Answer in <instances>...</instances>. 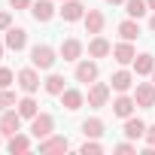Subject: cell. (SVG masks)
<instances>
[{"mask_svg":"<svg viewBox=\"0 0 155 155\" xmlns=\"http://www.w3.org/2000/svg\"><path fill=\"white\" fill-rule=\"evenodd\" d=\"M55 49L52 46H46V43H37L34 49H31V64L37 67V70H52L55 67Z\"/></svg>","mask_w":155,"mask_h":155,"instance_id":"6da1fadb","label":"cell"},{"mask_svg":"<svg viewBox=\"0 0 155 155\" xmlns=\"http://www.w3.org/2000/svg\"><path fill=\"white\" fill-rule=\"evenodd\" d=\"M18 131H21V113L18 110H3V113H0V134L12 137Z\"/></svg>","mask_w":155,"mask_h":155,"instance_id":"7a4b0ae2","label":"cell"},{"mask_svg":"<svg viewBox=\"0 0 155 155\" xmlns=\"http://www.w3.org/2000/svg\"><path fill=\"white\" fill-rule=\"evenodd\" d=\"M55 131V119L49 116V113H37L34 119H31V134L37 137V140H43V137H49Z\"/></svg>","mask_w":155,"mask_h":155,"instance_id":"3957f363","label":"cell"},{"mask_svg":"<svg viewBox=\"0 0 155 155\" xmlns=\"http://www.w3.org/2000/svg\"><path fill=\"white\" fill-rule=\"evenodd\" d=\"M134 101H137V107L152 110V107H155V82H137V88H134Z\"/></svg>","mask_w":155,"mask_h":155,"instance_id":"277c9868","label":"cell"},{"mask_svg":"<svg viewBox=\"0 0 155 155\" xmlns=\"http://www.w3.org/2000/svg\"><path fill=\"white\" fill-rule=\"evenodd\" d=\"M18 88H21L25 94L40 91V73H37V67H25V70H18Z\"/></svg>","mask_w":155,"mask_h":155,"instance_id":"5b68a950","label":"cell"},{"mask_svg":"<svg viewBox=\"0 0 155 155\" xmlns=\"http://www.w3.org/2000/svg\"><path fill=\"white\" fill-rule=\"evenodd\" d=\"M97 73H101V70H97V61H88V58H85V61L76 64V73H73V76H76V82L91 85V82H97Z\"/></svg>","mask_w":155,"mask_h":155,"instance_id":"8992f818","label":"cell"},{"mask_svg":"<svg viewBox=\"0 0 155 155\" xmlns=\"http://www.w3.org/2000/svg\"><path fill=\"white\" fill-rule=\"evenodd\" d=\"M107 101H110V85L107 82H91L88 85V107L101 110V107H107Z\"/></svg>","mask_w":155,"mask_h":155,"instance_id":"52a82bcc","label":"cell"},{"mask_svg":"<svg viewBox=\"0 0 155 155\" xmlns=\"http://www.w3.org/2000/svg\"><path fill=\"white\" fill-rule=\"evenodd\" d=\"M31 15H34V21H40V25L52 21V18H55L52 0H34V3H31Z\"/></svg>","mask_w":155,"mask_h":155,"instance_id":"ba28073f","label":"cell"},{"mask_svg":"<svg viewBox=\"0 0 155 155\" xmlns=\"http://www.w3.org/2000/svg\"><path fill=\"white\" fill-rule=\"evenodd\" d=\"M113 58H116V64L128 67V64H134V58H137V49H134L128 40H122L119 46H113Z\"/></svg>","mask_w":155,"mask_h":155,"instance_id":"9c48e42d","label":"cell"},{"mask_svg":"<svg viewBox=\"0 0 155 155\" xmlns=\"http://www.w3.org/2000/svg\"><path fill=\"white\" fill-rule=\"evenodd\" d=\"M58 12H61L64 21H79V18H85V6L79 3V0H64V6H61Z\"/></svg>","mask_w":155,"mask_h":155,"instance_id":"30bf717a","label":"cell"},{"mask_svg":"<svg viewBox=\"0 0 155 155\" xmlns=\"http://www.w3.org/2000/svg\"><path fill=\"white\" fill-rule=\"evenodd\" d=\"M3 43H6V49H12V52H21V49L28 46V31H25V28H9Z\"/></svg>","mask_w":155,"mask_h":155,"instance_id":"8fae6325","label":"cell"},{"mask_svg":"<svg viewBox=\"0 0 155 155\" xmlns=\"http://www.w3.org/2000/svg\"><path fill=\"white\" fill-rule=\"evenodd\" d=\"M134 110H137V101H134V97H128V94H119V97L113 101V116H119V119L134 116Z\"/></svg>","mask_w":155,"mask_h":155,"instance_id":"7c38bea8","label":"cell"},{"mask_svg":"<svg viewBox=\"0 0 155 155\" xmlns=\"http://www.w3.org/2000/svg\"><path fill=\"white\" fill-rule=\"evenodd\" d=\"M70 149V140L67 137H58V134H49L40 140V152H67Z\"/></svg>","mask_w":155,"mask_h":155,"instance_id":"4fadbf2b","label":"cell"},{"mask_svg":"<svg viewBox=\"0 0 155 155\" xmlns=\"http://www.w3.org/2000/svg\"><path fill=\"white\" fill-rule=\"evenodd\" d=\"M61 104H64V110L76 113V110L85 104V94H82L79 88H64V91H61Z\"/></svg>","mask_w":155,"mask_h":155,"instance_id":"5bb4252c","label":"cell"},{"mask_svg":"<svg viewBox=\"0 0 155 155\" xmlns=\"http://www.w3.org/2000/svg\"><path fill=\"white\" fill-rule=\"evenodd\" d=\"M61 58H64V61H79V58H82V43L76 40V37H67V40L61 43Z\"/></svg>","mask_w":155,"mask_h":155,"instance_id":"9a60e30c","label":"cell"},{"mask_svg":"<svg viewBox=\"0 0 155 155\" xmlns=\"http://www.w3.org/2000/svg\"><path fill=\"white\" fill-rule=\"evenodd\" d=\"M82 21H85V31H88V34H101V31H104V25H107V18H104V12H101V9H88Z\"/></svg>","mask_w":155,"mask_h":155,"instance_id":"2e32d148","label":"cell"},{"mask_svg":"<svg viewBox=\"0 0 155 155\" xmlns=\"http://www.w3.org/2000/svg\"><path fill=\"white\" fill-rule=\"evenodd\" d=\"M88 55H91V58H107V55H113L110 40H104L101 34H94V40L88 43Z\"/></svg>","mask_w":155,"mask_h":155,"instance_id":"e0dca14e","label":"cell"},{"mask_svg":"<svg viewBox=\"0 0 155 155\" xmlns=\"http://www.w3.org/2000/svg\"><path fill=\"white\" fill-rule=\"evenodd\" d=\"M110 82H113L110 88H116L119 94H125V91H128V88L134 85V73H128V70H116V73H113V79H110Z\"/></svg>","mask_w":155,"mask_h":155,"instance_id":"ac0fdd59","label":"cell"},{"mask_svg":"<svg viewBox=\"0 0 155 155\" xmlns=\"http://www.w3.org/2000/svg\"><path fill=\"white\" fill-rule=\"evenodd\" d=\"M152 70H155V55L143 52V55L134 58V73H137V76H149Z\"/></svg>","mask_w":155,"mask_h":155,"instance_id":"d6986e66","label":"cell"},{"mask_svg":"<svg viewBox=\"0 0 155 155\" xmlns=\"http://www.w3.org/2000/svg\"><path fill=\"white\" fill-rule=\"evenodd\" d=\"M146 134V125H143V119H137V116H128L125 119V137L128 140H140Z\"/></svg>","mask_w":155,"mask_h":155,"instance_id":"ffe728a7","label":"cell"},{"mask_svg":"<svg viewBox=\"0 0 155 155\" xmlns=\"http://www.w3.org/2000/svg\"><path fill=\"white\" fill-rule=\"evenodd\" d=\"M31 146H34V143H31V137H28V134H21V131H18V134H12V137H9V143H6V149H9L12 155L28 152Z\"/></svg>","mask_w":155,"mask_h":155,"instance_id":"44dd1931","label":"cell"},{"mask_svg":"<svg viewBox=\"0 0 155 155\" xmlns=\"http://www.w3.org/2000/svg\"><path fill=\"white\" fill-rule=\"evenodd\" d=\"M43 88H46V94H52V97H61V91L67 88V85H64V76H61V73H49V79L43 82Z\"/></svg>","mask_w":155,"mask_h":155,"instance_id":"7402d4cb","label":"cell"},{"mask_svg":"<svg viewBox=\"0 0 155 155\" xmlns=\"http://www.w3.org/2000/svg\"><path fill=\"white\" fill-rule=\"evenodd\" d=\"M119 37L128 40V43H134V40L140 37V25H137V18H125V21L119 25Z\"/></svg>","mask_w":155,"mask_h":155,"instance_id":"603a6c76","label":"cell"},{"mask_svg":"<svg viewBox=\"0 0 155 155\" xmlns=\"http://www.w3.org/2000/svg\"><path fill=\"white\" fill-rule=\"evenodd\" d=\"M15 107H18V113H21V119H34V116L40 113V104H37V101H34L31 94H28V97H21V101H18Z\"/></svg>","mask_w":155,"mask_h":155,"instance_id":"cb8c5ba5","label":"cell"},{"mask_svg":"<svg viewBox=\"0 0 155 155\" xmlns=\"http://www.w3.org/2000/svg\"><path fill=\"white\" fill-rule=\"evenodd\" d=\"M82 134H85L88 140L104 137V122H101V119H85V122H82Z\"/></svg>","mask_w":155,"mask_h":155,"instance_id":"d4e9b609","label":"cell"},{"mask_svg":"<svg viewBox=\"0 0 155 155\" xmlns=\"http://www.w3.org/2000/svg\"><path fill=\"white\" fill-rule=\"evenodd\" d=\"M125 12H128V18H143L149 12V6H146V0H125Z\"/></svg>","mask_w":155,"mask_h":155,"instance_id":"484cf974","label":"cell"},{"mask_svg":"<svg viewBox=\"0 0 155 155\" xmlns=\"http://www.w3.org/2000/svg\"><path fill=\"white\" fill-rule=\"evenodd\" d=\"M18 101H15V94L9 91V88H0V113L3 110H9V107H15Z\"/></svg>","mask_w":155,"mask_h":155,"instance_id":"4316f807","label":"cell"},{"mask_svg":"<svg viewBox=\"0 0 155 155\" xmlns=\"http://www.w3.org/2000/svg\"><path fill=\"white\" fill-rule=\"evenodd\" d=\"M15 79H18V76H15V73H12L9 67H0V88H9V85H12Z\"/></svg>","mask_w":155,"mask_h":155,"instance_id":"83f0119b","label":"cell"},{"mask_svg":"<svg viewBox=\"0 0 155 155\" xmlns=\"http://www.w3.org/2000/svg\"><path fill=\"white\" fill-rule=\"evenodd\" d=\"M104 152V146L97 143V140H88L85 137V143H82V155H101Z\"/></svg>","mask_w":155,"mask_h":155,"instance_id":"f1b7e54d","label":"cell"},{"mask_svg":"<svg viewBox=\"0 0 155 155\" xmlns=\"http://www.w3.org/2000/svg\"><path fill=\"white\" fill-rule=\"evenodd\" d=\"M113 149H116V152H119V155H131V152H137V146H134V143H131V140H125V143H116V146H113Z\"/></svg>","mask_w":155,"mask_h":155,"instance_id":"f546056e","label":"cell"},{"mask_svg":"<svg viewBox=\"0 0 155 155\" xmlns=\"http://www.w3.org/2000/svg\"><path fill=\"white\" fill-rule=\"evenodd\" d=\"M12 28V15L9 12H0V31H9Z\"/></svg>","mask_w":155,"mask_h":155,"instance_id":"4dcf8cb0","label":"cell"},{"mask_svg":"<svg viewBox=\"0 0 155 155\" xmlns=\"http://www.w3.org/2000/svg\"><path fill=\"white\" fill-rule=\"evenodd\" d=\"M143 140H146V146H152V149H155V125H152V128H146Z\"/></svg>","mask_w":155,"mask_h":155,"instance_id":"1f68e13d","label":"cell"},{"mask_svg":"<svg viewBox=\"0 0 155 155\" xmlns=\"http://www.w3.org/2000/svg\"><path fill=\"white\" fill-rule=\"evenodd\" d=\"M31 3H34V0H9L12 9H31Z\"/></svg>","mask_w":155,"mask_h":155,"instance_id":"d6a6232c","label":"cell"},{"mask_svg":"<svg viewBox=\"0 0 155 155\" xmlns=\"http://www.w3.org/2000/svg\"><path fill=\"white\" fill-rule=\"evenodd\" d=\"M149 31L155 34V12H152V18H149Z\"/></svg>","mask_w":155,"mask_h":155,"instance_id":"836d02e7","label":"cell"},{"mask_svg":"<svg viewBox=\"0 0 155 155\" xmlns=\"http://www.w3.org/2000/svg\"><path fill=\"white\" fill-rule=\"evenodd\" d=\"M107 3H113V6H125V0H107Z\"/></svg>","mask_w":155,"mask_h":155,"instance_id":"e575fe53","label":"cell"},{"mask_svg":"<svg viewBox=\"0 0 155 155\" xmlns=\"http://www.w3.org/2000/svg\"><path fill=\"white\" fill-rule=\"evenodd\" d=\"M3 52H6V43H0V61H3Z\"/></svg>","mask_w":155,"mask_h":155,"instance_id":"d590c367","label":"cell"},{"mask_svg":"<svg viewBox=\"0 0 155 155\" xmlns=\"http://www.w3.org/2000/svg\"><path fill=\"white\" fill-rule=\"evenodd\" d=\"M146 6H149V9H152V12H155V0H146Z\"/></svg>","mask_w":155,"mask_h":155,"instance_id":"8d00e7d4","label":"cell"},{"mask_svg":"<svg viewBox=\"0 0 155 155\" xmlns=\"http://www.w3.org/2000/svg\"><path fill=\"white\" fill-rule=\"evenodd\" d=\"M152 79H155V70H152Z\"/></svg>","mask_w":155,"mask_h":155,"instance_id":"74e56055","label":"cell"},{"mask_svg":"<svg viewBox=\"0 0 155 155\" xmlns=\"http://www.w3.org/2000/svg\"><path fill=\"white\" fill-rule=\"evenodd\" d=\"M0 137H3V134H0ZM0 143H3V140H0Z\"/></svg>","mask_w":155,"mask_h":155,"instance_id":"f35d334b","label":"cell"}]
</instances>
